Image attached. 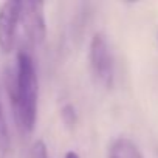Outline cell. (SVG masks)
<instances>
[{
  "mask_svg": "<svg viewBox=\"0 0 158 158\" xmlns=\"http://www.w3.org/2000/svg\"><path fill=\"white\" fill-rule=\"evenodd\" d=\"M109 158H143V155L132 139L119 136L112 143Z\"/></svg>",
  "mask_w": 158,
  "mask_h": 158,
  "instance_id": "5",
  "label": "cell"
},
{
  "mask_svg": "<svg viewBox=\"0 0 158 158\" xmlns=\"http://www.w3.org/2000/svg\"><path fill=\"white\" fill-rule=\"evenodd\" d=\"M39 84L36 67L31 54L20 50L17 54L16 71L10 82V98L19 129L23 133H31L37 118Z\"/></svg>",
  "mask_w": 158,
  "mask_h": 158,
  "instance_id": "1",
  "label": "cell"
},
{
  "mask_svg": "<svg viewBox=\"0 0 158 158\" xmlns=\"http://www.w3.org/2000/svg\"><path fill=\"white\" fill-rule=\"evenodd\" d=\"M31 158H48L47 153V147L44 144V141H36L31 150Z\"/></svg>",
  "mask_w": 158,
  "mask_h": 158,
  "instance_id": "8",
  "label": "cell"
},
{
  "mask_svg": "<svg viewBox=\"0 0 158 158\" xmlns=\"http://www.w3.org/2000/svg\"><path fill=\"white\" fill-rule=\"evenodd\" d=\"M25 40L31 45H40L47 34L44 3L42 2H22L20 3V22Z\"/></svg>",
  "mask_w": 158,
  "mask_h": 158,
  "instance_id": "3",
  "label": "cell"
},
{
  "mask_svg": "<svg viewBox=\"0 0 158 158\" xmlns=\"http://www.w3.org/2000/svg\"><path fill=\"white\" fill-rule=\"evenodd\" d=\"M20 3L22 2L10 0L0 6V50L3 53H10L14 48L20 22Z\"/></svg>",
  "mask_w": 158,
  "mask_h": 158,
  "instance_id": "4",
  "label": "cell"
},
{
  "mask_svg": "<svg viewBox=\"0 0 158 158\" xmlns=\"http://www.w3.org/2000/svg\"><path fill=\"white\" fill-rule=\"evenodd\" d=\"M90 68L95 81L110 89L113 85V57L107 44V39L102 33H96L90 42Z\"/></svg>",
  "mask_w": 158,
  "mask_h": 158,
  "instance_id": "2",
  "label": "cell"
},
{
  "mask_svg": "<svg viewBox=\"0 0 158 158\" xmlns=\"http://www.w3.org/2000/svg\"><path fill=\"white\" fill-rule=\"evenodd\" d=\"M10 146H11V139H10V132H8V124H6V118L3 112L2 98H0V158H6L10 152Z\"/></svg>",
  "mask_w": 158,
  "mask_h": 158,
  "instance_id": "6",
  "label": "cell"
},
{
  "mask_svg": "<svg viewBox=\"0 0 158 158\" xmlns=\"http://www.w3.org/2000/svg\"><path fill=\"white\" fill-rule=\"evenodd\" d=\"M60 116H62V121L67 124V127H74V124L77 123V115H76V110L71 104H65L62 107Z\"/></svg>",
  "mask_w": 158,
  "mask_h": 158,
  "instance_id": "7",
  "label": "cell"
},
{
  "mask_svg": "<svg viewBox=\"0 0 158 158\" xmlns=\"http://www.w3.org/2000/svg\"><path fill=\"white\" fill-rule=\"evenodd\" d=\"M64 158H81V156H79L76 152L70 150V152H67V153H65V156H64Z\"/></svg>",
  "mask_w": 158,
  "mask_h": 158,
  "instance_id": "9",
  "label": "cell"
}]
</instances>
